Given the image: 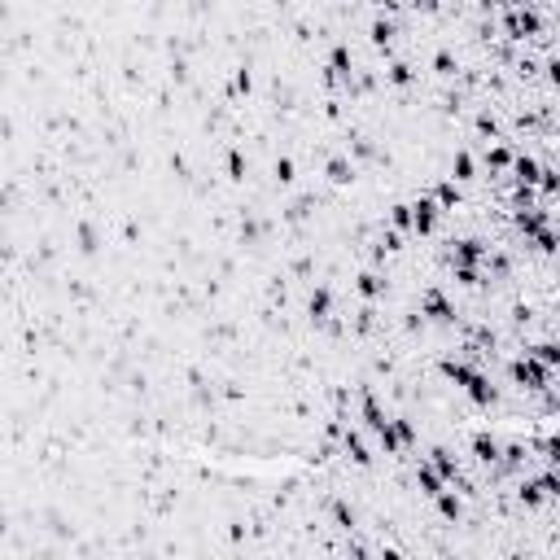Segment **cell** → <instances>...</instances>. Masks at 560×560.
Returning a JSON list of instances; mask_svg holds the SVG:
<instances>
[{
  "instance_id": "d6986e66",
  "label": "cell",
  "mask_w": 560,
  "mask_h": 560,
  "mask_svg": "<svg viewBox=\"0 0 560 560\" xmlns=\"http://www.w3.org/2000/svg\"><path fill=\"white\" fill-rule=\"evenodd\" d=\"M434 66H438V75H456V62H451L447 53H438V62H434Z\"/></svg>"
},
{
  "instance_id": "ba28073f",
  "label": "cell",
  "mask_w": 560,
  "mask_h": 560,
  "mask_svg": "<svg viewBox=\"0 0 560 560\" xmlns=\"http://www.w3.org/2000/svg\"><path fill=\"white\" fill-rule=\"evenodd\" d=\"M434 197H438V206H443V210H456V206H460V188L451 184V180H447V184H438V193H434Z\"/></svg>"
},
{
  "instance_id": "7c38bea8",
  "label": "cell",
  "mask_w": 560,
  "mask_h": 560,
  "mask_svg": "<svg viewBox=\"0 0 560 560\" xmlns=\"http://www.w3.org/2000/svg\"><path fill=\"white\" fill-rule=\"evenodd\" d=\"M517 180L521 184H534V180H539V162H534V158H517Z\"/></svg>"
},
{
  "instance_id": "30bf717a",
  "label": "cell",
  "mask_w": 560,
  "mask_h": 560,
  "mask_svg": "<svg viewBox=\"0 0 560 560\" xmlns=\"http://www.w3.org/2000/svg\"><path fill=\"white\" fill-rule=\"evenodd\" d=\"M530 355H534V359H543L547 368L560 363V346H556V341H539V346H530Z\"/></svg>"
},
{
  "instance_id": "5b68a950",
  "label": "cell",
  "mask_w": 560,
  "mask_h": 560,
  "mask_svg": "<svg viewBox=\"0 0 560 560\" xmlns=\"http://www.w3.org/2000/svg\"><path fill=\"white\" fill-rule=\"evenodd\" d=\"M341 447H346V456H350L355 464H372V456H368V447L359 443V434H346V438H341Z\"/></svg>"
},
{
  "instance_id": "7a4b0ae2",
  "label": "cell",
  "mask_w": 560,
  "mask_h": 560,
  "mask_svg": "<svg viewBox=\"0 0 560 560\" xmlns=\"http://www.w3.org/2000/svg\"><path fill=\"white\" fill-rule=\"evenodd\" d=\"M438 214H443L438 197H416V201H412V228H416V232H434Z\"/></svg>"
},
{
  "instance_id": "5bb4252c",
  "label": "cell",
  "mask_w": 560,
  "mask_h": 560,
  "mask_svg": "<svg viewBox=\"0 0 560 560\" xmlns=\"http://www.w3.org/2000/svg\"><path fill=\"white\" fill-rule=\"evenodd\" d=\"M451 175H456V180H473V158H469V153H456V162H451Z\"/></svg>"
},
{
  "instance_id": "ac0fdd59",
  "label": "cell",
  "mask_w": 560,
  "mask_h": 560,
  "mask_svg": "<svg viewBox=\"0 0 560 560\" xmlns=\"http://www.w3.org/2000/svg\"><path fill=\"white\" fill-rule=\"evenodd\" d=\"M276 180H280V184H289V180H293V162H289V158H280V162H276Z\"/></svg>"
},
{
  "instance_id": "52a82bcc",
  "label": "cell",
  "mask_w": 560,
  "mask_h": 560,
  "mask_svg": "<svg viewBox=\"0 0 560 560\" xmlns=\"http://www.w3.org/2000/svg\"><path fill=\"white\" fill-rule=\"evenodd\" d=\"M473 451H478L482 464H495L499 460V443H495V438H473Z\"/></svg>"
},
{
  "instance_id": "6da1fadb",
  "label": "cell",
  "mask_w": 560,
  "mask_h": 560,
  "mask_svg": "<svg viewBox=\"0 0 560 560\" xmlns=\"http://www.w3.org/2000/svg\"><path fill=\"white\" fill-rule=\"evenodd\" d=\"M512 377H517L526 390H547V381H552V372L543 368V359H534L530 350H526V359H517V363H512Z\"/></svg>"
},
{
  "instance_id": "4fadbf2b",
  "label": "cell",
  "mask_w": 560,
  "mask_h": 560,
  "mask_svg": "<svg viewBox=\"0 0 560 560\" xmlns=\"http://www.w3.org/2000/svg\"><path fill=\"white\" fill-rule=\"evenodd\" d=\"M381 289H385V284H381L377 271H363V276H359V293H363V298H377Z\"/></svg>"
},
{
  "instance_id": "9a60e30c",
  "label": "cell",
  "mask_w": 560,
  "mask_h": 560,
  "mask_svg": "<svg viewBox=\"0 0 560 560\" xmlns=\"http://www.w3.org/2000/svg\"><path fill=\"white\" fill-rule=\"evenodd\" d=\"M328 302H333L328 289H315V293H311V315H315V320H324V315H328Z\"/></svg>"
},
{
  "instance_id": "2e32d148",
  "label": "cell",
  "mask_w": 560,
  "mask_h": 560,
  "mask_svg": "<svg viewBox=\"0 0 560 560\" xmlns=\"http://www.w3.org/2000/svg\"><path fill=\"white\" fill-rule=\"evenodd\" d=\"M390 83H399V88H403V83H412V66L407 62H394V66H390Z\"/></svg>"
},
{
  "instance_id": "8992f818",
  "label": "cell",
  "mask_w": 560,
  "mask_h": 560,
  "mask_svg": "<svg viewBox=\"0 0 560 560\" xmlns=\"http://www.w3.org/2000/svg\"><path fill=\"white\" fill-rule=\"evenodd\" d=\"M328 180H333V184H350V180H355V166H350L346 158H333V162H328Z\"/></svg>"
},
{
  "instance_id": "9c48e42d",
  "label": "cell",
  "mask_w": 560,
  "mask_h": 560,
  "mask_svg": "<svg viewBox=\"0 0 560 560\" xmlns=\"http://www.w3.org/2000/svg\"><path fill=\"white\" fill-rule=\"evenodd\" d=\"M438 512H443L447 521H460V512H464V508H460V499L451 495V491H443V495H438Z\"/></svg>"
},
{
  "instance_id": "e0dca14e",
  "label": "cell",
  "mask_w": 560,
  "mask_h": 560,
  "mask_svg": "<svg viewBox=\"0 0 560 560\" xmlns=\"http://www.w3.org/2000/svg\"><path fill=\"white\" fill-rule=\"evenodd\" d=\"M228 175H232V180H245V162H241V153H228Z\"/></svg>"
},
{
  "instance_id": "3957f363",
  "label": "cell",
  "mask_w": 560,
  "mask_h": 560,
  "mask_svg": "<svg viewBox=\"0 0 560 560\" xmlns=\"http://www.w3.org/2000/svg\"><path fill=\"white\" fill-rule=\"evenodd\" d=\"M416 482H421V486H425V495H434V499L447 491V478H443L438 469H429V464H421V469H416Z\"/></svg>"
},
{
  "instance_id": "8fae6325",
  "label": "cell",
  "mask_w": 560,
  "mask_h": 560,
  "mask_svg": "<svg viewBox=\"0 0 560 560\" xmlns=\"http://www.w3.org/2000/svg\"><path fill=\"white\" fill-rule=\"evenodd\" d=\"M390 40H394V22H372V44H381V49H390Z\"/></svg>"
},
{
  "instance_id": "277c9868",
  "label": "cell",
  "mask_w": 560,
  "mask_h": 560,
  "mask_svg": "<svg viewBox=\"0 0 560 560\" xmlns=\"http://www.w3.org/2000/svg\"><path fill=\"white\" fill-rule=\"evenodd\" d=\"M425 315H434V320H451L456 311H451V302H447L443 293H429V298H425Z\"/></svg>"
}]
</instances>
